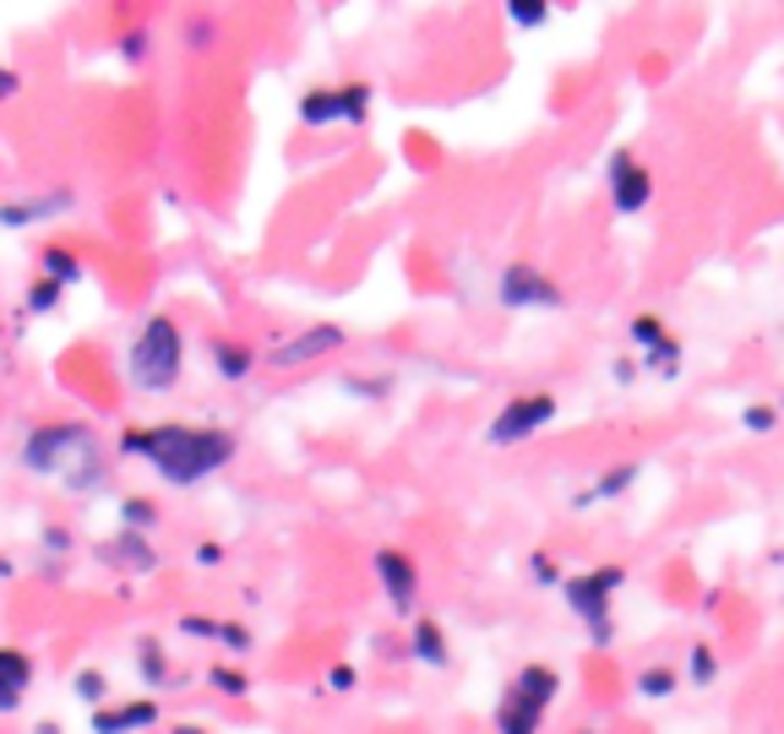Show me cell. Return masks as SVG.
Here are the masks:
<instances>
[{"mask_svg": "<svg viewBox=\"0 0 784 734\" xmlns=\"http://www.w3.org/2000/svg\"><path fill=\"white\" fill-rule=\"evenodd\" d=\"M605 185H611V207L622 213V218H637L648 202H654V174H648V163H637L627 147H616L611 158H605Z\"/></svg>", "mask_w": 784, "mask_h": 734, "instance_id": "obj_11", "label": "cell"}, {"mask_svg": "<svg viewBox=\"0 0 784 734\" xmlns=\"http://www.w3.org/2000/svg\"><path fill=\"white\" fill-rule=\"evenodd\" d=\"M44 550L66 555V550H71V534H66V528H44Z\"/></svg>", "mask_w": 784, "mask_h": 734, "instance_id": "obj_36", "label": "cell"}, {"mask_svg": "<svg viewBox=\"0 0 784 734\" xmlns=\"http://www.w3.org/2000/svg\"><path fill=\"white\" fill-rule=\"evenodd\" d=\"M306 131H327V126H365L371 121V82H332V88H311L295 104Z\"/></svg>", "mask_w": 784, "mask_h": 734, "instance_id": "obj_6", "label": "cell"}, {"mask_svg": "<svg viewBox=\"0 0 784 734\" xmlns=\"http://www.w3.org/2000/svg\"><path fill=\"white\" fill-rule=\"evenodd\" d=\"M780 414H784V403H780Z\"/></svg>", "mask_w": 784, "mask_h": 734, "instance_id": "obj_44", "label": "cell"}, {"mask_svg": "<svg viewBox=\"0 0 784 734\" xmlns=\"http://www.w3.org/2000/svg\"><path fill=\"white\" fill-rule=\"evenodd\" d=\"M158 523V506L148 501V495H126L121 501V528H132V534H148Z\"/></svg>", "mask_w": 784, "mask_h": 734, "instance_id": "obj_29", "label": "cell"}, {"mask_svg": "<svg viewBox=\"0 0 784 734\" xmlns=\"http://www.w3.org/2000/svg\"><path fill=\"white\" fill-rule=\"evenodd\" d=\"M110 566H121V572H132V577H148L158 566L154 544H148V534H132V528H121L115 539H104V550H99Z\"/></svg>", "mask_w": 784, "mask_h": 734, "instance_id": "obj_16", "label": "cell"}, {"mask_svg": "<svg viewBox=\"0 0 784 734\" xmlns=\"http://www.w3.org/2000/svg\"><path fill=\"white\" fill-rule=\"evenodd\" d=\"M11 93H16V71H5V66H0V104H5Z\"/></svg>", "mask_w": 784, "mask_h": 734, "instance_id": "obj_39", "label": "cell"}, {"mask_svg": "<svg viewBox=\"0 0 784 734\" xmlns=\"http://www.w3.org/2000/svg\"><path fill=\"white\" fill-rule=\"evenodd\" d=\"M218 561H224V544L202 539V544H196V566H218Z\"/></svg>", "mask_w": 784, "mask_h": 734, "instance_id": "obj_37", "label": "cell"}, {"mask_svg": "<svg viewBox=\"0 0 784 734\" xmlns=\"http://www.w3.org/2000/svg\"><path fill=\"white\" fill-rule=\"evenodd\" d=\"M0 577H11V561H5V555H0Z\"/></svg>", "mask_w": 784, "mask_h": 734, "instance_id": "obj_42", "label": "cell"}, {"mask_svg": "<svg viewBox=\"0 0 784 734\" xmlns=\"http://www.w3.org/2000/svg\"><path fill=\"white\" fill-rule=\"evenodd\" d=\"M207 354H213V370H218V381H246L251 370H257V348H246V343H235V337H213L207 343Z\"/></svg>", "mask_w": 784, "mask_h": 734, "instance_id": "obj_20", "label": "cell"}, {"mask_svg": "<svg viewBox=\"0 0 784 734\" xmlns=\"http://www.w3.org/2000/svg\"><path fill=\"white\" fill-rule=\"evenodd\" d=\"M169 734H207V730H202V724H174Z\"/></svg>", "mask_w": 784, "mask_h": 734, "instance_id": "obj_40", "label": "cell"}, {"mask_svg": "<svg viewBox=\"0 0 784 734\" xmlns=\"http://www.w3.org/2000/svg\"><path fill=\"white\" fill-rule=\"evenodd\" d=\"M632 691H637L643 702H670V697L681 691V675H675L670 664H648V669L632 675Z\"/></svg>", "mask_w": 784, "mask_h": 734, "instance_id": "obj_22", "label": "cell"}, {"mask_svg": "<svg viewBox=\"0 0 784 734\" xmlns=\"http://www.w3.org/2000/svg\"><path fill=\"white\" fill-rule=\"evenodd\" d=\"M185 370V332L174 316H148L126 348V376L143 392H169Z\"/></svg>", "mask_w": 784, "mask_h": 734, "instance_id": "obj_4", "label": "cell"}, {"mask_svg": "<svg viewBox=\"0 0 784 734\" xmlns=\"http://www.w3.org/2000/svg\"><path fill=\"white\" fill-rule=\"evenodd\" d=\"M71 691H77V702H82V708H93V713H99V708H104V691H110V680H104L99 669H77Z\"/></svg>", "mask_w": 784, "mask_h": 734, "instance_id": "obj_30", "label": "cell"}, {"mask_svg": "<svg viewBox=\"0 0 784 734\" xmlns=\"http://www.w3.org/2000/svg\"><path fill=\"white\" fill-rule=\"evenodd\" d=\"M327 686H332V691H354V686H360V669H354V664H332V669H327Z\"/></svg>", "mask_w": 784, "mask_h": 734, "instance_id": "obj_34", "label": "cell"}, {"mask_svg": "<svg viewBox=\"0 0 784 734\" xmlns=\"http://www.w3.org/2000/svg\"><path fill=\"white\" fill-rule=\"evenodd\" d=\"M158 724V702L154 697H137V702H121V708H99L93 713V734H143Z\"/></svg>", "mask_w": 784, "mask_h": 734, "instance_id": "obj_17", "label": "cell"}, {"mask_svg": "<svg viewBox=\"0 0 784 734\" xmlns=\"http://www.w3.org/2000/svg\"><path fill=\"white\" fill-rule=\"evenodd\" d=\"M556 697H561V669L523 664L507 680L501 702H496V734H539L545 730V713L556 708Z\"/></svg>", "mask_w": 784, "mask_h": 734, "instance_id": "obj_5", "label": "cell"}, {"mask_svg": "<svg viewBox=\"0 0 784 734\" xmlns=\"http://www.w3.org/2000/svg\"><path fill=\"white\" fill-rule=\"evenodd\" d=\"M393 376H343V392L349 398H360V403H387L393 398Z\"/></svg>", "mask_w": 784, "mask_h": 734, "instance_id": "obj_27", "label": "cell"}, {"mask_svg": "<svg viewBox=\"0 0 784 734\" xmlns=\"http://www.w3.org/2000/svg\"><path fill=\"white\" fill-rule=\"evenodd\" d=\"M714 680H719V653H714V642H692V647H686V686L708 691Z\"/></svg>", "mask_w": 784, "mask_h": 734, "instance_id": "obj_23", "label": "cell"}, {"mask_svg": "<svg viewBox=\"0 0 784 734\" xmlns=\"http://www.w3.org/2000/svg\"><path fill=\"white\" fill-rule=\"evenodd\" d=\"M409 658L414 664H425V669H447L453 664V647H447V631H442V620H414V636H409Z\"/></svg>", "mask_w": 784, "mask_h": 734, "instance_id": "obj_19", "label": "cell"}, {"mask_svg": "<svg viewBox=\"0 0 784 734\" xmlns=\"http://www.w3.org/2000/svg\"><path fill=\"white\" fill-rule=\"evenodd\" d=\"M627 587V566H589V572H572L561 583L567 598V615L589 631V647H611L616 642V593Z\"/></svg>", "mask_w": 784, "mask_h": 734, "instance_id": "obj_3", "label": "cell"}, {"mask_svg": "<svg viewBox=\"0 0 784 734\" xmlns=\"http://www.w3.org/2000/svg\"><path fill=\"white\" fill-rule=\"evenodd\" d=\"M780 403H747V409H741V431H747V436H774V431H780Z\"/></svg>", "mask_w": 784, "mask_h": 734, "instance_id": "obj_28", "label": "cell"}, {"mask_svg": "<svg viewBox=\"0 0 784 734\" xmlns=\"http://www.w3.org/2000/svg\"><path fill=\"white\" fill-rule=\"evenodd\" d=\"M121 55H126V60H143V55H148V33L137 27L132 38H121Z\"/></svg>", "mask_w": 784, "mask_h": 734, "instance_id": "obj_35", "label": "cell"}, {"mask_svg": "<svg viewBox=\"0 0 784 734\" xmlns=\"http://www.w3.org/2000/svg\"><path fill=\"white\" fill-rule=\"evenodd\" d=\"M632 348H637V365L654 376V381H675L681 376V365H686V348H681V337L664 326V316H654V310H637L627 326Z\"/></svg>", "mask_w": 784, "mask_h": 734, "instance_id": "obj_7", "label": "cell"}, {"mask_svg": "<svg viewBox=\"0 0 784 734\" xmlns=\"http://www.w3.org/2000/svg\"><path fill=\"white\" fill-rule=\"evenodd\" d=\"M121 451H126V457H143L163 484L191 490V484L213 479L218 468H229L235 451H240V440H235V431H224V425H174V420H169V425H154V431H126V436H121Z\"/></svg>", "mask_w": 784, "mask_h": 734, "instance_id": "obj_1", "label": "cell"}, {"mask_svg": "<svg viewBox=\"0 0 784 734\" xmlns=\"http://www.w3.org/2000/svg\"><path fill=\"white\" fill-rule=\"evenodd\" d=\"M637 479H643V462H637V457L600 468V473H594V479H589V484L572 495V512H589V506H600V501H622Z\"/></svg>", "mask_w": 784, "mask_h": 734, "instance_id": "obj_14", "label": "cell"}, {"mask_svg": "<svg viewBox=\"0 0 784 734\" xmlns=\"http://www.w3.org/2000/svg\"><path fill=\"white\" fill-rule=\"evenodd\" d=\"M38 278H49V284H60V289H66V284H82V278H88V267L77 262V251H71V245H44V251H38Z\"/></svg>", "mask_w": 784, "mask_h": 734, "instance_id": "obj_21", "label": "cell"}, {"mask_svg": "<svg viewBox=\"0 0 784 734\" xmlns=\"http://www.w3.org/2000/svg\"><path fill=\"white\" fill-rule=\"evenodd\" d=\"M611 376H616L622 387H632V381H637V359H616V365H611Z\"/></svg>", "mask_w": 784, "mask_h": 734, "instance_id": "obj_38", "label": "cell"}, {"mask_svg": "<svg viewBox=\"0 0 784 734\" xmlns=\"http://www.w3.org/2000/svg\"><path fill=\"white\" fill-rule=\"evenodd\" d=\"M60 284H49V278H33V289H27V310H33V316H49V310H55V305H60Z\"/></svg>", "mask_w": 784, "mask_h": 734, "instance_id": "obj_32", "label": "cell"}, {"mask_svg": "<svg viewBox=\"0 0 784 734\" xmlns=\"http://www.w3.org/2000/svg\"><path fill=\"white\" fill-rule=\"evenodd\" d=\"M496 299L501 310H567V289L534 262H507L496 278Z\"/></svg>", "mask_w": 784, "mask_h": 734, "instance_id": "obj_8", "label": "cell"}, {"mask_svg": "<svg viewBox=\"0 0 784 734\" xmlns=\"http://www.w3.org/2000/svg\"><path fill=\"white\" fill-rule=\"evenodd\" d=\"M71 207H77V191H66V185H55V191H44V196L0 202V229H33V223L60 218V213H71Z\"/></svg>", "mask_w": 784, "mask_h": 734, "instance_id": "obj_13", "label": "cell"}, {"mask_svg": "<svg viewBox=\"0 0 784 734\" xmlns=\"http://www.w3.org/2000/svg\"><path fill=\"white\" fill-rule=\"evenodd\" d=\"M137 669H143L148 686H163V680H169V653H163L158 636H137Z\"/></svg>", "mask_w": 784, "mask_h": 734, "instance_id": "obj_24", "label": "cell"}, {"mask_svg": "<svg viewBox=\"0 0 784 734\" xmlns=\"http://www.w3.org/2000/svg\"><path fill=\"white\" fill-rule=\"evenodd\" d=\"M529 577H534V587H561L567 583V572H561V561H556L550 550H534V555H529Z\"/></svg>", "mask_w": 784, "mask_h": 734, "instance_id": "obj_31", "label": "cell"}, {"mask_svg": "<svg viewBox=\"0 0 784 734\" xmlns=\"http://www.w3.org/2000/svg\"><path fill=\"white\" fill-rule=\"evenodd\" d=\"M556 398L550 392H523V398H512L490 425H485V440L490 446H523V440H534L539 431H550L556 425Z\"/></svg>", "mask_w": 784, "mask_h": 734, "instance_id": "obj_9", "label": "cell"}, {"mask_svg": "<svg viewBox=\"0 0 784 734\" xmlns=\"http://www.w3.org/2000/svg\"><path fill=\"white\" fill-rule=\"evenodd\" d=\"M22 468H27V473H66L71 490H99V484L110 479V462H104V451H99L93 425H77V420L27 431V440H22Z\"/></svg>", "mask_w": 784, "mask_h": 734, "instance_id": "obj_2", "label": "cell"}, {"mask_svg": "<svg viewBox=\"0 0 784 734\" xmlns=\"http://www.w3.org/2000/svg\"><path fill=\"white\" fill-rule=\"evenodd\" d=\"M33 734H60V724H55V719H44V724H38Z\"/></svg>", "mask_w": 784, "mask_h": 734, "instance_id": "obj_41", "label": "cell"}, {"mask_svg": "<svg viewBox=\"0 0 784 734\" xmlns=\"http://www.w3.org/2000/svg\"><path fill=\"white\" fill-rule=\"evenodd\" d=\"M572 734H594V730H572Z\"/></svg>", "mask_w": 784, "mask_h": 734, "instance_id": "obj_43", "label": "cell"}, {"mask_svg": "<svg viewBox=\"0 0 784 734\" xmlns=\"http://www.w3.org/2000/svg\"><path fill=\"white\" fill-rule=\"evenodd\" d=\"M33 686V658L22 647H0V713H16Z\"/></svg>", "mask_w": 784, "mask_h": 734, "instance_id": "obj_18", "label": "cell"}, {"mask_svg": "<svg viewBox=\"0 0 784 734\" xmlns=\"http://www.w3.org/2000/svg\"><path fill=\"white\" fill-rule=\"evenodd\" d=\"M371 572H376V583L387 593V604H393V615H409L414 604H420V566H414V555L409 550H376L371 555Z\"/></svg>", "mask_w": 784, "mask_h": 734, "instance_id": "obj_12", "label": "cell"}, {"mask_svg": "<svg viewBox=\"0 0 784 734\" xmlns=\"http://www.w3.org/2000/svg\"><path fill=\"white\" fill-rule=\"evenodd\" d=\"M180 636H207L224 653H251L257 647L251 626H240V620H207V615H180Z\"/></svg>", "mask_w": 784, "mask_h": 734, "instance_id": "obj_15", "label": "cell"}, {"mask_svg": "<svg viewBox=\"0 0 784 734\" xmlns=\"http://www.w3.org/2000/svg\"><path fill=\"white\" fill-rule=\"evenodd\" d=\"M349 343V332L338 326V321H316V326H306V332H289V337H279L262 359L273 365V370H306V365H316V359H327V354H338Z\"/></svg>", "mask_w": 784, "mask_h": 734, "instance_id": "obj_10", "label": "cell"}, {"mask_svg": "<svg viewBox=\"0 0 784 734\" xmlns=\"http://www.w3.org/2000/svg\"><path fill=\"white\" fill-rule=\"evenodd\" d=\"M550 16H556V11H550L545 0H507V22H512L518 33H539Z\"/></svg>", "mask_w": 784, "mask_h": 734, "instance_id": "obj_25", "label": "cell"}, {"mask_svg": "<svg viewBox=\"0 0 784 734\" xmlns=\"http://www.w3.org/2000/svg\"><path fill=\"white\" fill-rule=\"evenodd\" d=\"M207 686H213L218 697H229V702H246V697H251V675H240L235 664H213V669H207Z\"/></svg>", "mask_w": 784, "mask_h": 734, "instance_id": "obj_26", "label": "cell"}, {"mask_svg": "<svg viewBox=\"0 0 784 734\" xmlns=\"http://www.w3.org/2000/svg\"><path fill=\"white\" fill-rule=\"evenodd\" d=\"M185 44H191V49H213V44H218V22H213V16H196V22L185 27Z\"/></svg>", "mask_w": 784, "mask_h": 734, "instance_id": "obj_33", "label": "cell"}]
</instances>
